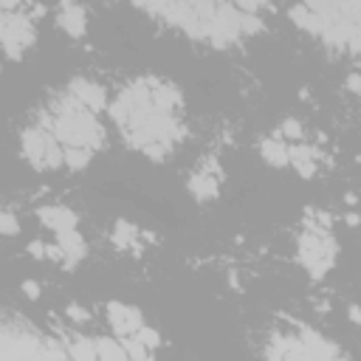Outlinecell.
I'll return each instance as SVG.
<instances>
[{"label":"cell","instance_id":"5b68a950","mask_svg":"<svg viewBox=\"0 0 361 361\" xmlns=\"http://www.w3.org/2000/svg\"><path fill=\"white\" fill-rule=\"evenodd\" d=\"M68 93H71L82 107H87V110H93V113L107 104L104 87H102L99 82H90V79H73L71 87H68Z\"/></svg>","mask_w":361,"mask_h":361},{"label":"cell","instance_id":"7402d4cb","mask_svg":"<svg viewBox=\"0 0 361 361\" xmlns=\"http://www.w3.org/2000/svg\"><path fill=\"white\" fill-rule=\"evenodd\" d=\"M282 135H285V138L299 141V138L305 135V130H302V124H299L296 118H285V121H282Z\"/></svg>","mask_w":361,"mask_h":361},{"label":"cell","instance_id":"4316f807","mask_svg":"<svg viewBox=\"0 0 361 361\" xmlns=\"http://www.w3.org/2000/svg\"><path fill=\"white\" fill-rule=\"evenodd\" d=\"M347 85H350V90H353V93H358V73H350Z\"/></svg>","mask_w":361,"mask_h":361},{"label":"cell","instance_id":"ba28073f","mask_svg":"<svg viewBox=\"0 0 361 361\" xmlns=\"http://www.w3.org/2000/svg\"><path fill=\"white\" fill-rule=\"evenodd\" d=\"M37 217L51 228V231H71V228H76V223H79V217H76V212L73 209H68V206H42L39 212H37Z\"/></svg>","mask_w":361,"mask_h":361},{"label":"cell","instance_id":"7c38bea8","mask_svg":"<svg viewBox=\"0 0 361 361\" xmlns=\"http://www.w3.org/2000/svg\"><path fill=\"white\" fill-rule=\"evenodd\" d=\"M316 158H319V152L313 147H305V144L288 147V164H293L299 169V175H305V178H310L316 172Z\"/></svg>","mask_w":361,"mask_h":361},{"label":"cell","instance_id":"d4e9b609","mask_svg":"<svg viewBox=\"0 0 361 361\" xmlns=\"http://www.w3.org/2000/svg\"><path fill=\"white\" fill-rule=\"evenodd\" d=\"M8 17H11V11H3V8H0V39H3V34H6V25H8Z\"/></svg>","mask_w":361,"mask_h":361},{"label":"cell","instance_id":"9c48e42d","mask_svg":"<svg viewBox=\"0 0 361 361\" xmlns=\"http://www.w3.org/2000/svg\"><path fill=\"white\" fill-rule=\"evenodd\" d=\"M189 189H192V195H195L197 200H212V197H217V192H220V178H217V172H214V164L206 166L203 172H197V175L189 180Z\"/></svg>","mask_w":361,"mask_h":361},{"label":"cell","instance_id":"2e32d148","mask_svg":"<svg viewBox=\"0 0 361 361\" xmlns=\"http://www.w3.org/2000/svg\"><path fill=\"white\" fill-rule=\"evenodd\" d=\"M96 358H107V361H124L127 350L124 344L113 341V338H96Z\"/></svg>","mask_w":361,"mask_h":361},{"label":"cell","instance_id":"e0dca14e","mask_svg":"<svg viewBox=\"0 0 361 361\" xmlns=\"http://www.w3.org/2000/svg\"><path fill=\"white\" fill-rule=\"evenodd\" d=\"M135 240V228L130 226V223H116V231H113V243H118V245H130Z\"/></svg>","mask_w":361,"mask_h":361},{"label":"cell","instance_id":"6da1fadb","mask_svg":"<svg viewBox=\"0 0 361 361\" xmlns=\"http://www.w3.org/2000/svg\"><path fill=\"white\" fill-rule=\"evenodd\" d=\"M20 144H23V155L37 169H54V166L62 164V147H59V141L51 133H45V127L23 130Z\"/></svg>","mask_w":361,"mask_h":361},{"label":"cell","instance_id":"ffe728a7","mask_svg":"<svg viewBox=\"0 0 361 361\" xmlns=\"http://www.w3.org/2000/svg\"><path fill=\"white\" fill-rule=\"evenodd\" d=\"M73 358H96V341H79V344H73L71 350H68Z\"/></svg>","mask_w":361,"mask_h":361},{"label":"cell","instance_id":"30bf717a","mask_svg":"<svg viewBox=\"0 0 361 361\" xmlns=\"http://www.w3.org/2000/svg\"><path fill=\"white\" fill-rule=\"evenodd\" d=\"M149 93H152V107L155 110H166L172 113L178 104H180V90L169 82H155L149 79Z\"/></svg>","mask_w":361,"mask_h":361},{"label":"cell","instance_id":"4fadbf2b","mask_svg":"<svg viewBox=\"0 0 361 361\" xmlns=\"http://www.w3.org/2000/svg\"><path fill=\"white\" fill-rule=\"evenodd\" d=\"M59 251H62V259H68V262H76V259H82L85 254H87V248H85V240H82V234L76 231V228H71V231H59Z\"/></svg>","mask_w":361,"mask_h":361},{"label":"cell","instance_id":"484cf974","mask_svg":"<svg viewBox=\"0 0 361 361\" xmlns=\"http://www.w3.org/2000/svg\"><path fill=\"white\" fill-rule=\"evenodd\" d=\"M20 6V0H0V8L3 11H11V8H17Z\"/></svg>","mask_w":361,"mask_h":361},{"label":"cell","instance_id":"44dd1931","mask_svg":"<svg viewBox=\"0 0 361 361\" xmlns=\"http://www.w3.org/2000/svg\"><path fill=\"white\" fill-rule=\"evenodd\" d=\"M17 231H20V226H17V217L0 209V234H3V237H11V234H17Z\"/></svg>","mask_w":361,"mask_h":361},{"label":"cell","instance_id":"3957f363","mask_svg":"<svg viewBox=\"0 0 361 361\" xmlns=\"http://www.w3.org/2000/svg\"><path fill=\"white\" fill-rule=\"evenodd\" d=\"M240 34V8L231 6V3H220L214 6V14L209 20V31H206V39L214 42L217 48H226L231 45Z\"/></svg>","mask_w":361,"mask_h":361},{"label":"cell","instance_id":"52a82bcc","mask_svg":"<svg viewBox=\"0 0 361 361\" xmlns=\"http://www.w3.org/2000/svg\"><path fill=\"white\" fill-rule=\"evenodd\" d=\"M59 28L68 37H82L87 28V14L76 0H62L59 6Z\"/></svg>","mask_w":361,"mask_h":361},{"label":"cell","instance_id":"d6986e66","mask_svg":"<svg viewBox=\"0 0 361 361\" xmlns=\"http://www.w3.org/2000/svg\"><path fill=\"white\" fill-rule=\"evenodd\" d=\"M124 344V350H127V358H147L149 355V350L135 338V336H130V338H124L121 341Z\"/></svg>","mask_w":361,"mask_h":361},{"label":"cell","instance_id":"7a4b0ae2","mask_svg":"<svg viewBox=\"0 0 361 361\" xmlns=\"http://www.w3.org/2000/svg\"><path fill=\"white\" fill-rule=\"evenodd\" d=\"M299 259L310 276H324L336 259V243L324 231H305L299 237Z\"/></svg>","mask_w":361,"mask_h":361},{"label":"cell","instance_id":"8fae6325","mask_svg":"<svg viewBox=\"0 0 361 361\" xmlns=\"http://www.w3.org/2000/svg\"><path fill=\"white\" fill-rule=\"evenodd\" d=\"M288 17H290V23L293 25H299V28H305V31H310V34H322L324 31V17L322 14H316L313 8H307L305 3H296V6H290V11H288Z\"/></svg>","mask_w":361,"mask_h":361},{"label":"cell","instance_id":"ac0fdd59","mask_svg":"<svg viewBox=\"0 0 361 361\" xmlns=\"http://www.w3.org/2000/svg\"><path fill=\"white\" fill-rule=\"evenodd\" d=\"M130 336H135V338H138V341H141V344H144L147 350H152V347H158V344H161L158 333H155L152 327H144V324H141V327H138L135 333H130Z\"/></svg>","mask_w":361,"mask_h":361},{"label":"cell","instance_id":"5bb4252c","mask_svg":"<svg viewBox=\"0 0 361 361\" xmlns=\"http://www.w3.org/2000/svg\"><path fill=\"white\" fill-rule=\"evenodd\" d=\"M259 152H262V158H265L271 166H285V164H288V147H285L282 141H276V138H265V141L259 144Z\"/></svg>","mask_w":361,"mask_h":361},{"label":"cell","instance_id":"9a60e30c","mask_svg":"<svg viewBox=\"0 0 361 361\" xmlns=\"http://www.w3.org/2000/svg\"><path fill=\"white\" fill-rule=\"evenodd\" d=\"M90 155H93V149H87V147H62V164L68 169H85L90 164Z\"/></svg>","mask_w":361,"mask_h":361},{"label":"cell","instance_id":"277c9868","mask_svg":"<svg viewBox=\"0 0 361 361\" xmlns=\"http://www.w3.org/2000/svg\"><path fill=\"white\" fill-rule=\"evenodd\" d=\"M31 42H34V25H31V20L25 14H11L8 17V25H6V34L0 39V48L11 59H17V56H23L31 48Z\"/></svg>","mask_w":361,"mask_h":361},{"label":"cell","instance_id":"603a6c76","mask_svg":"<svg viewBox=\"0 0 361 361\" xmlns=\"http://www.w3.org/2000/svg\"><path fill=\"white\" fill-rule=\"evenodd\" d=\"M65 316L73 319V322H85V319H87V310H82V307H76V305H68Z\"/></svg>","mask_w":361,"mask_h":361},{"label":"cell","instance_id":"8992f818","mask_svg":"<svg viewBox=\"0 0 361 361\" xmlns=\"http://www.w3.org/2000/svg\"><path fill=\"white\" fill-rule=\"evenodd\" d=\"M107 319H110L113 330L121 333V336H130V333H135V330L144 324V322H141V313H138L135 307L121 305V302H110V305H107Z\"/></svg>","mask_w":361,"mask_h":361},{"label":"cell","instance_id":"cb8c5ba5","mask_svg":"<svg viewBox=\"0 0 361 361\" xmlns=\"http://www.w3.org/2000/svg\"><path fill=\"white\" fill-rule=\"evenodd\" d=\"M23 293H25L28 299H37V296H39V285H37V282H23Z\"/></svg>","mask_w":361,"mask_h":361}]
</instances>
